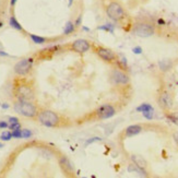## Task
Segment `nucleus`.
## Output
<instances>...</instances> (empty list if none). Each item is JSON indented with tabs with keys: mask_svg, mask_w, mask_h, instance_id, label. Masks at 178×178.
Wrapping results in <instances>:
<instances>
[{
	"mask_svg": "<svg viewBox=\"0 0 178 178\" xmlns=\"http://www.w3.org/2000/svg\"><path fill=\"white\" fill-rule=\"evenodd\" d=\"M13 108L16 113L26 118H34L37 115V108L33 104V102L29 101H16L13 105Z\"/></svg>",
	"mask_w": 178,
	"mask_h": 178,
	"instance_id": "f257e3e1",
	"label": "nucleus"
},
{
	"mask_svg": "<svg viewBox=\"0 0 178 178\" xmlns=\"http://www.w3.org/2000/svg\"><path fill=\"white\" fill-rule=\"evenodd\" d=\"M132 33L139 37H151L155 34V25L152 24L151 22L147 21H141L134 25Z\"/></svg>",
	"mask_w": 178,
	"mask_h": 178,
	"instance_id": "f03ea898",
	"label": "nucleus"
},
{
	"mask_svg": "<svg viewBox=\"0 0 178 178\" xmlns=\"http://www.w3.org/2000/svg\"><path fill=\"white\" fill-rule=\"evenodd\" d=\"M37 119L40 125L48 128L56 127V126H58L59 121H60L59 116L56 113H54L53 110H49V109H45V110L40 111Z\"/></svg>",
	"mask_w": 178,
	"mask_h": 178,
	"instance_id": "7ed1b4c3",
	"label": "nucleus"
},
{
	"mask_svg": "<svg viewBox=\"0 0 178 178\" xmlns=\"http://www.w3.org/2000/svg\"><path fill=\"white\" fill-rule=\"evenodd\" d=\"M106 16L114 22H118L125 18L126 11L119 2L111 1L106 8Z\"/></svg>",
	"mask_w": 178,
	"mask_h": 178,
	"instance_id": "20e7f679",
	"label": "nucleus"
},
{
	"mask_svg": "<svg viewBox=\"0 0 178 178\" xmlns=\"http://www.w3.org/2000/svg\"><path fill=\"white\" fill-rule=\"evenodd\" d=\"M34 63V59L33 58H23L20 61L16 63L14 66V72L18 76H26V74L30 73L32 67H33Z\"/></svg>",
	"mask_w": 178,
	"mask_h": 178,
	"instance_id": "39448f33",
	"label": "nucleus"
},
{
	"mask_svg": "<svg viewBox=\"0 0 178 178\" xmlns=\"http://www.w3.org/2000/svg\"><path fill=\"white\" fill-rule=\"evenodd\" d=\"M16 96L19 101H29V102H33L34 91H33V89L27 84L16 85Z\"/></svg>",
	"mask_w": 178,
	"mask_h": 178,
	"instance_id": "423d86ee",
	"label": "nucleus"
},
{
	"mask_svg": "<svg viewBox=\"0 0 178 178\" xmlns=\"http://www.w3.org/2000/svg\"><path fill=\"white\" fill-rule=\"evenodd\" d=\"M111 80L117 85H127L130 83V78L126 70H123L120 68H115L111 71Z\"/></svg>",
	"mask_w": 178,
	"mask_h": 178,
	"instance_id": "0eeeda50",
	"label": "nucleus"
},
{
	"mask_svg": "<svg viewBox=\"0 0 178 178\" xmlns=\"http://www.w3.org/2000/svg\"><path fill=\"white\" fill-rule=\"evenodd\" d=\"M95 53L103 61L108 63H116V60H117V58H118L117 54L111 50V49L107 48V47H97V48L95 49Z\"/></svg>",
	"mask_w": 178,
	"mask_h": 178,
	"instance_id": "6e6552de",
	"label": "nucleus"
},
{
	"mask_svg": "<svg viewBox=\"0 0 178 178\" xmlns=\"http://www.w3.org/2000/svg\"><path fill=\"white\" fill-rule=\"evenodd\" d=\"M96 118L100 120H105L116 115V108L111 104H104L95 110Z\"/></svg>",
	"mask_w": 178,
	"mask_h": 178,
	"instance_id": "1a4fd4ad",
	"label": "nucleus"
},
{
	"mask_svg": "<svg viewBox=\"0 0 178 178\" xmlns=\"http://www.w3.org/2000/svg\"><path fill=\"white\" fill-rule=\"evenodd\" d=\"M157 104L162 110L168 113L173 107V97L167 91H162L157 97Z\"/></svg>",
	"mask_w": 178,
	"mask_h": 178,
	"instance_id": "9d476101",
	"label": "nucleus"
},
{
	"mask_svg": "<svg viewBox=\"0 0 178 178\" xmlns=\"http://www.w3.org/2000/svg\"><path fill=\"white\" fill-rule=\"evenodd\" d=\"M92 47V44L89 42L87 40H84V38H79V40H76L73 43L71 44V49L76 53L79 54H84L87 51H89Z\"/></svg>",
	"mask_w": 178,
	"mask_h": 178,
	"instance_id": "9b49d317",
	"label": "nucleus"
},
{
	"mask_svg": "<svg viewBox=\"0 0 178 178\" xmlns=\"http://www.w3.org/2000/svg\"><path fill=\"white\" fill-rule=\"evenodd\" d=\"M142 131H143V126L142 125H139V124H136V125H130L125 129V131H124V136H125L126 138H129V137L137 136V134H141Z\"/></svg>",
	"mask_w": 178,
	"mask_h": 178,
	"instance_id": "f8f14e48",
	"label": "nucleus"
},
{
	"mask_svg": "<svg viewBox=\"0 0 178 178\" xmlns=\"http://www.w3.org/2000/svg\"><path fill=\"white\" fill-rule=\"evenodd\" d=\"M59 164H60V167L63 169L66 174H73L74 169H73V165L70 162V160L67 157V156L63 155L59 158Z\"/></svg>",
	"mask_w": 178,
	"mask_h": 178,
	"instance_id": "ddd939ff",
	"label": "nucleus"
},
{
	"mask_svg": "<svg viewBox=\"0 0 178 178\" xmlns=\"http://www.w3.org/2000/svg\"><path fill=\"white\" fill-rule=\"evenodd\" d=\"M130 160H131L132 164H134L136 166H138L139 168H142V169L147 168L148 163H147V161L142 157V156L132 154V155H130Z\"/></svg>",
	"mask_w": 178,
	"mask_h": 178,
	"instance_id": "4468645a",
	"label": "nucleus"
},
{
	"mask_svg": "<svg viewBox=\"0 0 178 178\" xmlns=\"http://www.w3.org/2000/svg\"><path fill=\"white\" fill-rule=\"evenodd\" d=\"M158 67H160V70L163 72L168 71L169 69H171L173 67V63L171 60H161L158 61Z\"/></svg>",
	"mask_w": 178,
	"mask_h": 178,
	"instance_id": "2eb2a0df",
	"label": "nucleus"
},
{
	"mask_svg": "<svg viewBox=\"0 0 178 178\" xmlns=\"http://www.w3.org/2000/svg\"><path fill=\"white\" fill-rule=\"evenodd\" d=\"M9 25L14 30H18V31H23V27L20 23L18 22V20L16 19V16H10L9 19Z\"/></svg>",
	"mask_w": 178,
	"mask_h": 178,
	"instance_id": "dca6fc26",
	"label": "nucleus"
},
{
	"mask_svg": "<svg viewBox=\"0 0 178 178\" xmlns=\"http://www.w3.org/2000/svg\"><path fill=\"white\" fill-rule=\"evenodd\" d=\"M74 29H76L74 23L71 22V21H68L65 25V29H63V34H65V35H69V34L73 33Z\"/></svg>",
	"mask_w": 178,
	"mask_h": 178,
	"instance_id": "f3484780",
	"label": "nucleus"
},
{
	"mask_svg": "<svg viewBox=\"0 0 178 178\" xmlns=\"http://www.w3.org/2000/svg\"><path fill=\"white\" fill-rule=\"evenodd\" d=\"M30 37H31L32 42H33L34 44L42 45V44H45V43H46V38L42 37V36L35 35V34H30Z\"/></svg>",
	"mask_w": 178,
	"mask_h": 178,
	"instance_id": "a211bd4d",
	"label": "nucleus"
},
{
	"mask_svg": "<svg viewBox=\"0 0 178 178\" xmlns=\"http://www.w3.org/2000/svg\"><path fill=\"white\" fill-rule=\"evenodd\" d=\"M136 110L139 111V113H144V111L154 110V108H153V106H152L151 104H148V103H143V104H141L140 106L137 107Z\"/></svg>",
	"mask_w": 178,
	"mask_h": 178,
	"instance_id": "6ab92c4d",
	"label": "nucleus"
},
{
	"mask_svg": "<svg viewBox=\"0 0 178 178\" xmlns=\"http://www.w3.org/2000/svg\"><path fill=\"white\" fill-rule=\"evenodd\" d=\"M166 117L169 119V121H171V123L178 125V111H175V113H171V111H168V113H166Z\"/></svg>",
	"mask_w": 178,
	"mask_h": 178,
	"instance_id": "aec40b11",
	"label": "nucleus"
},
{
	"mask_svg": "<svg viewBox=\"0 0 178 178\" xmlns=\"http://www.w3.org/2000/svg\"><path fill=\"white\" fill-rule=\"evenodd\" d=\"M13 138L12 137V131H3L0 136V140L2 141H10L11 139Z\"/></svg>",
	"mask_w": 178,
	"mask_h": 178,
	"instance_id": "412c9836",
	"label": "nucleus"
},
{
	"mask_svg": "<svg viewBox=\"0 0 178 178\" xmlns=\"http://www.w3.org/2000/svg\"><path fill=\"white\" fill-rule=\"evenodd\" d=\"M98 30H103V31L106 32H110L111 34L114 33V25L110 23H106V24L102 25V26H98Z\"/></svg>",
	"mask_w": 178,
	"mask_h": 178,
	"instance_id": "4be33fe9",
	"label": "nucleus"
},
{
	"mask_svg": "<svg viewBox=\"0 0 178 178\" xmlns=\"http://www.w3.org/2000/svg\"><path fill=\"white\" fill-rule=\"evenodd\" d=\"M103 139L101 138V137H92V138L87 139V141H85V147H87V145H90L91 143H94L96 142V141H102Z\"/></svg>",
	"mask_w": 178,
	"mask_h": 178,
	"instance_id": "5701e85b",
	"label": "nucleus"
},
{
	"mask_svg": "<svg viewBox=\"0 0 178 178\" xmlns=\"http://www.w3.org/2000/svg\"><path fill=\"white\" fill-rule=\"evenodd\" d=\"M142 115L145 119H148V120H152V119L154 118V110L144 111V113H142Z\"/></svg>",
	"mask_w": 178,
	"mask_h": 178,
	"instance_id": "b1692460",
	"label": "nucleus"
},
{
	"mask_svg": "<svg viewBox=\"0 0 178 178\" xmlns=\"http://www.w3.org/2000/svg\"><path fill=\"white\" fill-rule=\"evenodd\" d=\"M32 131L29 129H22V138L23 139H30L32 137Z\"/></svg>",
	"mask_w": 178,
	"mask_h": 178,
	"instance_id": "393cba45",
	"label": "nucleus"
},
{
	"mask_svg": "<svg viewBox=\"0 0 178 178\" xmlns=\"http://www.w3.org/2000/svg\"><path fill=\"white\" fill-rule=\"evenodd\" d=\"M12 137H13L14 139H22V129L13 130V131H12Z\"/></svg>",
	"mask_w": 178,
	"mask_h": 178,
	"instance_id": "a878e982",
	"label": "nucleus"
},
{
	"mask_svg": "<svg viewBox=\"0 0 178 178\" xmlns=\"http://www.w3.org/2000/svg\"><path fill=\"white\" fill-rule=\"evenodd\" d=\"M9 129L10 130H19L21 129V125L20 123H16V124H9Z\"/></svg>",
	"mask_w": 178,
	"mask_h": 178,
	"instance_id": "bb28decb",
	"label": "nucleus"
},
{
	"mask_svg": "<svg viewBox=\"0 0 178 178\" xmlns=\"http://www.w3.org/2000/svg\"><path fill=\"white\" fill-rule=\"evenodd\" d=\"M9 128V123L6 120H0V129H6Z\"/></svg>",
	"mask_w": 178,
	"mask_h": 178,
	"instance_id": "cd10ccee",
	"label": "nucleus"
},
{
	"mask_svg": "<svg viewBox=\"0 0 178 178\" xmlns=\"http://www.w3.org/2000/svg\"><path fill=\"white\" fill-rule=\"evenodd\" d=\"M132 51H134V54H137V55H140V54H142V48H141L140 46L134 47V48H132Z\"/></svg>",
	"mask_w": 178,
	"mask_h": 178,
	"instance_id": "c85d7f7f",
	"label": "nucleus"
},
{
	"mask_svg": "<svg viewBox=\"0 0 178 178\" xmlns=\"http://www.w3.org/2000/svg\"><path fill=\"white\" fill-rule=\"evenodd\" d=\"M81 23H82V16L80 14V16H78V19L76 20V22H74V25H76V27L77 26H80Z\"/></svg>",
	"mask_w": 178,
	"mask_h": 178,
	"instance_id": "c756f323",
	"label": "nucleus"
},
{
	"mask_svg": "<svg viewBox=\"0 0 178 178\" xmlns=\"http://www.w3.org/2000/svg\"><path fill=\"white\" fill-rule=\"evenodd\" d=\"M19 123V119L16 117H10L9 118V124H16Z\"/></svg>",
	"mask_w": 178,
	"mask_h": 178,
	"instance_id": "7c9ffc66",
	"label": "nucleus"
},
{
	"mask_svg": "<svg viewBox=\"0 0 178 178\" xmlns=\"http://www.w3.org/2000/svg\"><path fill=\"white\" fill-rule=\"evenodd\" d=\"M173 138H174V141L176 142V144L178 145V132H175V134H173Z\"/></svg>",
	"mask_w": 178,
	"mask_h": 178,
	"instance_id": "2f4dec72",
	"label": "nucleus"
},
{
	"mask_svg": "<svg viewBox=\"0 0 178 178\" xmlns=\"http://www.w3.org/2000/svg\"><path fill=\"white\" fill-rule=\"evenodd\" d=\"M82 30H83V31H87V32L90 31V29H89V27H87V26H82Z\"/></svg>",
	"mask_w": 178,
	"mask_h": 178,
	"instance_id": "473e14b6",
	"label": "nucleus"
},
{
	"mask_svg": "<svg viewBox=\"0 0 178 178\" xmlns=\"http://www.w3.org/2000/svg\"><path fill=\"white\" fill-rule=\"evenodd\" d=\"M1 106H2V108H9V105L8 104H2Z\"/></svg>",
	"mask_w": 178,
	"mask_h": 178,
	"instance_id": "72a5a7b5",
	"label": "nucleus"
},
{
	"mask_svg": "<svg viewBox=\"0 0 178 178\" xmlns=\"http://www.w3.org/2000/svg\"><path fill=\"white\" fill-rule=\"evenodd\" d=\"M16 0H11V1H10L11 6H14V5H16Z\"/></svg>",
	"mask_w": 178,
	"mask_h": 178,
	"instance_id": "f704fd0d",
	"label": "nucleus"
},
{
	"mask_svg": "<svg viewBox=\"0 0 178 178\" xmlns=\"http://www.w3.org/2000/svg\"><path fill=\"white\" fill-rule=\"evenodd\" d=\"M0 55L1 56H8L7 53H3V51H0Z\"/></svg>",
	"mask_w": 178,
	"mask_h": 178,
	"instance_id": "c9c22d12",
	"label": "nucleus"
},
{
	"mask_svg": "<svg viewBox=\"0 0 178 178\" xmlns=\"http://www.w3.org/2000/svg\"><path fill=\"white\" fill-rule=\"evenodd\" d=\"M2 25H3V23H2V21L0 20V27H2Z\"/></svg>",
	"mask_w": 178,
	"mask_h": 178,
	"instance_id": "e433bc0d",
	"label": "nucleus"
},
{
	"mask_svg": "<svg viewBox=\"0 0 178 178\" xmlns=\"http://www.w3.org/2000/svg\"><path fill=\"white\" fill-rule=\"evenodd\" d=\"M72 1H73V0H69V6L72 5Z\"/></svg>",
	"mask_w": 178,
	"mask_h": 178,
	"instance_id": "4c0bfd02",
	"label": "nucleus"
},
{
	"mask_svg": "<svg viewBox=\"0 0 178 178\" xmlns=\"http://www.w3.org/2000/svg\"><path fill=\"white\" fill-rule=\"evenodd\" d=\"M1 148H3V144H2V143H0V149H1Z\"/></svg>",
	"mask_w": 178,
	"mask_h": 178,
	"instance_id": "58836bf2",
	"label": "nucleus"
}]
</instances>
